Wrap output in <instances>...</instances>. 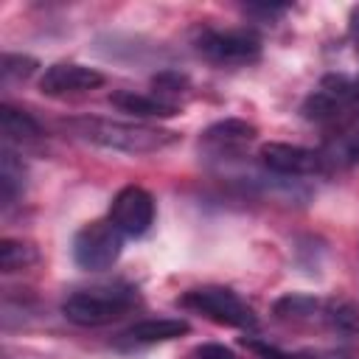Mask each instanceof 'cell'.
Wrapping results in <instances>:
<instances>
[{
	"label": "cell",
	"mask_w": 359,
	"mask_h": 359,
	"mask_svg": "<svg viewBox=\"0 0 359 359\" xmlns=\"http://www.w3.org/2000/svg\"><path fill=\"white\" fill-rule=\"evenodd\" d=\"M73 132L93 146L123 154H154L180 140V135L171 129L132 123V121H112V118H79L73 121Z\"/></svg>",
	"instance_id": "obj_1"
},
{
	"label": "cell",
	"mask_w": 359,
	"mask_h": 359,
	"mask_svg": "<svg viewBox=\"0 0 359 359\" xmlns=\"http://www.w3.org/2000/svg\"><path fill=\"white\" fill-rule=\"evenodd\" d=\"M137 306V289L129 283H98L79 289L62 300V314L73 325L98 328L121 320Z\"/></svg>",
	"instance_id": "obj_2"
},
{
	"label": "cell",
	"mask_w": 359,
	"mask_h": 359,
	"mask_svg": "<svg viewBox=\"0 0 359 359\" xmlns=\"http://www.w3.org/2000/svg\"><path fill=\"white\" fill-rule=\"evenodd\" d=\"M177 303L194 314H202V317H208L219 325H230V328H255V323H258L252 306H247V300H241L227 286H196V289L182 292Z\"/></svg>",
	"instance_id": "obj_3"
},
{
	"label": "cell",
	"mask_w": 359,
	"mask_h": 359,
	"mask_svg": "<svg viewBox=\"0 0 359 359\" xmlns=\"http://www.w3.org/2000/svg\"><path fill=\"white\" fill-rule=\"evenodd\" d=\"M196 50L216 65H250L261 59V39L244 28H205L196 36Z\"/></svg>",
	"instance_id": "obj_4"
},
{
	"label": "cell",
	"mask_w": 359,
	"mask_h": 359,
	"mask_svg": "<svg viewBox=\"0 0 359 359\" xmlns=\"http://www.w3.org/2000/svg\"><path fill=\"white\" fill-rule=\"evenodd\" d=\"M121 238L123 236L115 230V224L109 219L90 222L73 238V261L87 272L109 269L121 255Z\"/></svg>",
	"instance_id": "obj_5"
},
{
	"label": "cell",
	"mask_w": 359,
	"mask_h": 359,
	"mask_svg": "<svg viewBox=\"0 0 359 359\" xmlns=\"http://www.w3.org/2000/svg\"><path fill=\"white\" fill-rule=\"evenodd\" d=\"M109 222L121 236L140 238L154 224V196L143 185H123L109 205Z\"/></svg>",
	"instance_id": "obj_6"
},
{
	"label": "cell",
	"mask_w": 359,
	"mask_h": 359,
	"mask_svg": "<svg viewBox=\"0 0 359 359\" xmlns=\"http://www.w3.org/2000/svg\"><path fill=\"white\" fill-rule=\"evenodd\" d=\"M104 84V73L87 65L76 62H59L50 65L42 79H39V93L50 98H67V95H81L90 90H98Z\"/></svg>",
	"instance_id": "obj_7"
},
{
	"label": "cell",
	"mask_w": 359,
	"mask_h": 359,
	"mask_svg": "<svg viewBox=\"0 0 359 359\" xmlns=\"http://www.w3.org/2000/svg\"><path fill=\"white\" fill-rule=\"evenodd\" d=\"M264 168L283 174V177H309L323 168V157L314 149L294 146V143H264L258 149Z\"/></svg>",
	"instance_id": "obj_8"
},
{
	"label": "cell",
	"mask_w": 359,
	"mask_h": 359,
	"mask_svg": "<svg viewBox=\"0 0 359 359\" xmlns=\"http://www.w3.org/2000/svg\"><path fill=\"white\" fill-rule=\"evenodd\" d=\"M258 129L241 118H224V121H216L210 123L202 137H199V146L213 154V157H227V154H236L241 151L250 140H255Z\"/></svg>",
	"instance_id": "obj_9"
},
{
	"label": "cell",
	"mask_w": 359,
	"mask_h": 359,
	"mask_svg": "<svg viewBox=\"0 0 359 359\" xmlns=\"http://www.w3.org/2000/svg\"><path fill=\"white\" fill-rule=\"evenodd\" d=\"M191 331L188 320L180 317H151V320H140L135 325H129L121 334L123 345H157V342H168V339H180Z\"/></svg>",
	"instance_id": "obj_10"
},
{
	"label": "cell",
	"mask_w": 359,
	"mask_h": 359,
	"mask_svg": "<svg viewBox=\"0 0 359 359\" xmlns=\"http://www.w3.org/2000/svg\"><path fill=\"white\" fill-rule=\"evenodd\" d=\"M109 101L126 112V115H137V118H171L177 115V104L160 98V95H143V93H135V90H118L109 95Z\"/></svg>",
	"instance_id": "obj_11"
},
{
	"label": "cell",
	"mask_w": 359,
	"mask_h": 359,
	"mask_svg": "<svg viewBox=\"0 0 359 359\" xmlns=\"http://www.w3.org/2000/svg\"><path fill=\"white\" fill-rule=\"evenodd\" d=\"M323 309H325V300L311 297V294H283L272 306L278 320H292V323H300V320L323 323Z\"/></svg>",
	"instance_id": "obj_12"
},
{
	"label": "cell",
	"mask_w": 359,
	"mask_h": 359,
	"mask_svg": "<svg viewBox=\"0 0 359 359\" xmlns=\"http://www.w3.org/2000/svg\"><path fill=\"white\" fill-rule=\"evenodd\" d=\"M0 126H3V135L6 140H14V143H28V140H36L42 135L39 123L22 112V109H14V107H3L0 109Z\"/></svg>",
	"instance_id": "obj_13"
},
{
	"label": "cell",
	"mask_w": 359,
	"mask_h": 359,
	"mask_svg": "<svg viewBox=\"0 0 359 359\" xmlns=\"http://www.w3.org/2000/svg\"><path fill=\"white\" fill-rule=\"evenodd\" d=\"M323 323L339 334H359V309L348 300H325V309H323Z\"/></svg>",
	"instance_id": "obj_14"
},
{
	"label": "cell",
	"mask_w": 359,
	"mask_h": 359,
	"mask_svg": "<svg viewBox=\"0 0 359 359\" xmlns=\"http://www.w3.org/2000/svg\"><path fill=\"white\" fill-rule=\"evenodd\" d=\"M36 261V250L25 241H17V238H6L0 244V266L3 272H17V269H25Z\"/></svg>",
	"instance_id": "obj_15"
},
{
	"label": "cell",
	"mask_w": 359,
	"mask_h": 359,
	"mask_svg": "<svg viewBox=\"0 0 359 359\" xmlns=\"http://www.w3.org/2000/svg\"><path fill=\"white\" fill-rule=\"evenodd\" d=\"M0 188L6 205H11L22 191V163H17V157L8 149H3V160H0Z\"/></svg>",
	"instance_id": "obj_16"
},
{
	"label": "cell",
	"mask_w": 359,
	"mask_h": 359,
	"mask_svg": "<svg viewBox=\"0 0 359 359\" xmlns=\"http://www.w3.org/2000/svg\"><path fill=\"white\" fill-rule=\"evenodd\" d=\"M34 70H36V59H34V56H22V53H6V56H3V65H0L3 81L28 79Z\"/></svg>",
	"instance_id": "obj_17"
},
{
	"label": "cell",
	"mask_w": 359,
	"mask_h": 359,
	"mask_svg": "<svg viewBox=\"0 0 359 359\" xmlns=\"http://www.w3.org/2000/svg\"><path fill=\"white\" fill-rule=\"evenodd\" d=\"M194 359H238V356L222 342H205L194 351Z\"/></svg>",
	"instance_id": "obj_18"
},
{
	"label": "cell",
	"mask_w": 359,
	"mask_h": 359,
	"mask_svg": "<svg viewBox=\"0 0 359 359\" xmlns=\"http://www.w3.org/2000/svg\"><path fill=\"white\" fill-rule=\"evenodd\" d=\"M154 87H157L160 93H180V90L185 87V76L171 73V70L157 73V76H154Z\"/></svg>",
	"instance_id": "obj_19"
},
{
	"label": "cell",
	"mask_w": 359,
	"mask_h": 359,
	"mask_svg": "<svg viewBox=\"0 0 359 359\" xmlns=\"http://www.w3.org/2000/svg\"><path fill=\"white\" fill-rule=\"evenodd\" d=\"M353 34H356V39H359V8L353 11Z\"/></svg>",
	"instance_id": "obj_20"
}]
</instances>
